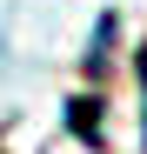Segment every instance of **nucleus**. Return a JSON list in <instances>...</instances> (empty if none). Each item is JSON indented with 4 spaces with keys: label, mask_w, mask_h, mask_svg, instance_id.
Masks as SVG:
<instances>
[{
    "label": "nucleus",
    "mask_w": 147,
    "mask_h": 154,
    "mask_svg": "<svg viewBox=\"0 0 147 154\" xmlns=\"http://www.w3.org/2000/svg\"><path fill=\"white\" fill-rule=\"evenodd\" d=\"M140 121H147V47H140ZM147 134V127H140Z\"/></svg>",
    "instance_id": "obj_1"
}]
</instances>
